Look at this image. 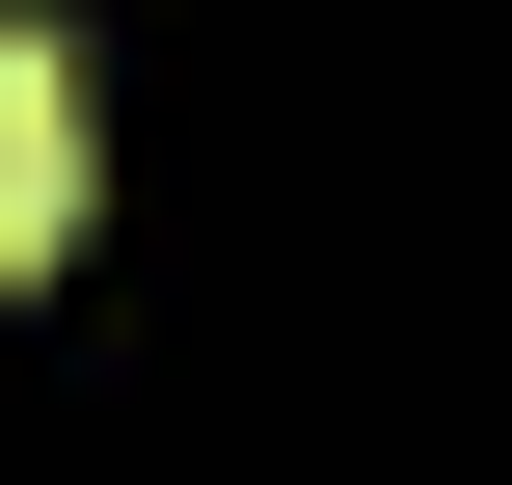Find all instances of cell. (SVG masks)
<instances>
[{
  "mask_svg": "<svg viewBox=\"0 0 512 485\" xmlns=\"http://www.w3.org/2000/svg\"><path fill=\"white\" fill-rule=\"evenodd\" d=\"M81 243V54L54 27H0V297Z\"/></svg>",
  "mask_w": 512,
  "mask_h": 485,
  "instance_id": "cell-1",
  "label": "cell"
}]
</instances>
